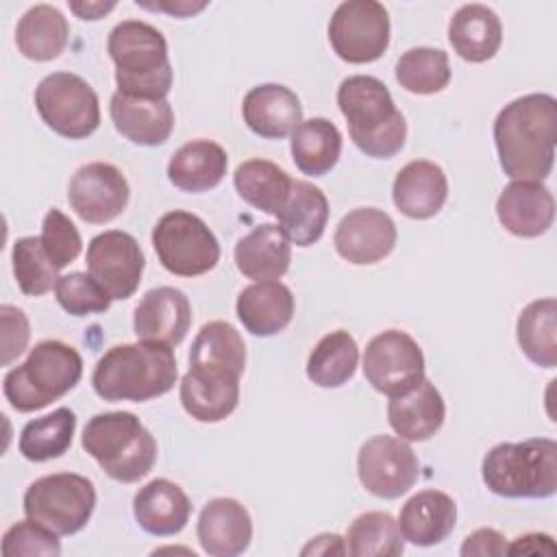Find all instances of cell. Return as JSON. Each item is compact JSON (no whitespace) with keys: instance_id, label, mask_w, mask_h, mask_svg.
Instances as JSON below:
<instances>
[{"instance_id":"obj_13","label":"cell","mask_w":557,"mask_h":557,"mask_svg":"<svg viewBox=\"0 0 557 557\" xmlns=\"http://www.w3.org/2000/svg\"><path fill=\"white\" fill-rule=\"evenodd\" d=\"M357 474L370 494L379 498H398L416 485L420 463L405 440L374 435L359 448Z\"/></svg>"},{"instance_id":"obj_23","label":"cell","mask_w":557,"mask_h":557,"mask_svg":"<svg viewBox=\"0 0 557 557\" xmlns=\"http://www.w3.org/2000/svg\"><path fill=\"white\" fill-rule=\"evenodd\" d=\"M246 126L263 139H283L302 122V107L298 96L276 83L252 87L242 102Z\"/></svg>"},{"instance_id":"obj_41","label":"cell","mask_w":557,"mask_h":557,"mask_svg":"<svg viewBox=\"0 0 557 557\" xmlns=\"http://www.w3.org/2000/svg\"><path fill=\"white\" fill-rule=\"evenodd\" d=\"M11 261L15 281L26 296H44L59 281L57 265L48 259L39 237H20L13 244Z\"/></svg>"},{"instance_id":"obj_14","label":"cell","mask_w":557,"mask_h":557,"mask_svg":"<svg viewBox=\"0 0 557 557\" xmlns=\"http://www.w3.org/2000/svg\"><path fill=\"white\" fill-rule=\"evenodd\" d=\"M87 270L111 300L131 298L144 274V252L124 231H104L87 246Z\"/></svg>"},{"instance_id":"obj_39","label":"cell","mask_w":557,"mask_h":557,"mask_svg":"<svg viewBox=\"0 0 557 557\" xmlns=\"http://www.w3.org/2000/svg\"><path fill=\"white\" fill-rule=\"evenodd\" d=\"M346 553L352 557H396L405 550L398 522L387 511H366L346 533Z\"/></svg>"},{"instance_id":"obj_43","label":"cell","mask_w":557,"mask_h":557,"mask_svg":"<svg viewBox=\"0 0 557 557\" xmlns=\"http://www.w3.org/2000/svg\"><path fill=\"white\" fill-rule=\"evenodd\" d=\"M4 557H59L61 544L57 533L41 527L35 520H22L13 524L2 537Z\"/></svg>"},{"instance_id":"obj_40","label":"cell","mask_w":557,"mask_h":557,"mask_svg":"<svg viewBox=\"0 0 557 557\" xmlns=\"http://www.w3.org/2000/svg\"><path fill=\"white\" fill-rule=\"evenodd\" d=\"M396 81L411 94H437L450 83L448 54L440 48H411L396 63Z\"/></svg>"},{"instance_id":"obj_24","label":"cell","mask_w":557,"mask_h":557,"mask_svg":"<svg viewBox=\"0 0 557 557\" xmlns=\"http://www.w3.org/2000/svg\"><path fill=\"white\" fill-rule=\"evenodd\" d=\"M448 196L444 170L426 159L409 161L394 178L392 200L411 220H426L440 213Z\"/></svg>"},{"instance_id":"obj_10","label":"cell","mask_w":557,"mask_h":557,"mask_svg":"<svg viewBox=\"0 0 557 557\" xmlns=\"http://www.w3.org/2000/svg\"><path fill=\"white\" fill-rule=\"evenodd\" d=\"M152 246L161 265L176 276H198L220 261V244L194 213L170 211L152 228Z\"/></svg>"},{"instance_id":"obj_32","label":"cell","mask_w":557,"mask_h":557,"mask_svg":"<svg viewBox=\"0 0 557 557\" xmlns=\"http://www.w3.org/2000/svg\"><path fill=\"white\" fill-rule=\"evenodd\" d=\"M70 37V26L63 13L52 4L30 7L17 22L15 44L17 50L30 61L57 59Z\"/></svg>"},{"instance_id":"obj_25","label":"cell","mask_w":557,"mask_h":557,"mask_svg":"<svg viewBox=\"0 0 557 557\" xmlns=\"http://www.w3.org/2000/svg\"><path fill=\"white\" fill-rule=\"evenodd\" d=\"M235 311L248 333L270 337L292 322L294 296L281 281H257L239 292Z\"/></svg>"},{"instance_id":"obj_26","label":"cell","mask_w":557,"mask_h":557,"mask_svg":"<svg viewBox=\"0 0 557 557\" xmlns=\"http://www.w3.org/2000/svg\"><path fill=\"white\" fill-rule=\"evenodd\" d=\"M457 522L455 500L440 490H422L413 494L400 509L398 529L403 540L416 546H433L444 542Z\"/></svg>"},{"instance_id":"obj_3","label":"cell","mask_w":557,"mask_h":557,"mask_svg":"<svg viewBox=\"0 0 557 557\" xmlns=\"http://www.w3.org/2000/svg\"><path fill=\"white\" fill-rule=\"evenodd\" d=\"M337 104L355 146L372 159H389L403 150L407 122L389 89L374 76H348L337 89Z\"/></svg>"},{"instance_id":"obj_19","label":"cell","mask_w":557,"mask_h":557,"mask_svg":"<svg viewBox=\"0 0 557 557\" xmlns=\"http://www.w3.org/2000/svg\"><path fill=\"white\" fill-rule=\"evenodd\" d=\"M498 222L516 237H540L555 220V200L548 187L533 181H511L496 200Z\"/></svg>"},{"instance_id":"obj_44","label":"cell","mask_w":557,"mask_h":557,"mask_svg":"<svg viewBox=\"0 0 557 557\" xmlns=\"http://www.w3.org/2000/svg\"><path fill=\"white\" fill-rule=\"evenodd\" d=\"M39 239L48 259L57 265V270L72 263L83 248V242L74 222L59 209H50L46 213Z\"/></svg>"},{"instance_id":"obj_30","label":"cell","mask_w":557,"mask_h":557,"mask_svg":"<svg viewBox=\"0 0 557 557\" xmlns=\"http://www.w3.org/2000/svg\"><path fill=\"white\" fill-rule=\"evenodd\" d=\"M226 168L228 157L220 144L194 139L172 154L168 163V178L183 191L200 194L213 189L224 178Z\"/></svg>"},{"instance_id":"obj_2","label":"cell","mask_w":557,"mask_h":557,"mask_svg":"<svg viewBox=\"0 0 557 557\" xmlns=\"http://www.w3.org/2000/svg\"><path fill=\"white\" fill-rule=\"evenodd\" d=\"M176 374L172 346L159 342L120 344L98 359L91 385L109 403H144L168 394L176 383Z\"/></svg>"},{"instance_id":"obj_42","label":"cell","mask_w":557,"mask_h":557,"mask_svg":"<svg viewBox=\"0 0 557 557\" xmlns=\"http://www.w3.org/2000/svg\"><path fill=\"white\" fill-rule=\"evenodd\" d=\"M57 302L70 315H89L102 313L111 305V296L85 272H70L59 276L54 285Z\"/></svg>"},{"instance_id":"obj_29","label":"cell","mask_w":557,"mask_h":557,"mask_svg":"<svg viewBox=\"0 0 557 557\" xmlns=\"http://www.w3.org/2000/svg\"><path fill=\"white\" fill-rule=\"evenodd\" d=\"M448 41L463 61L483 63L492 59L503 44L500 20L485 4H463L450 17Z\"/></svg>"},{"instance_id":"obj_15","label":"cell","mask_w":557,"mask_h":557,"mask_svg":"<svg viewBox=\"0 0 557 557\" xmlns=\"http://www.w3.org/2000/svg\"><path fill=\"white\" fill-rule=\"evenodd\" d=\"M128 183L124 174L102 161L76 170L67 185V202L74 213L89 224H104L117 218L128 205Z\"/></svg>"},{"instance_id":"obj_36","label":"cell","mask_w":557,"mask_h":557,"mask_svg":"<svg viewBox=\"0 0 557 557\" xmlns=\"http://www.w3.org/2000/svg\"><path fill=\"white\" fill-rule=\"evenodd\" d=\"M189 366L226 370L242 376L246 368V346L242 335L235 326L222 320L202 324L189 350Z\"/></svg>"},{"instance_id":"obj_4","label":"cell","mask_w":557,"mask_h":557,"mask_svg":"<svg viewBox=\"0 0 557 557\" xmlns=\"http://www.w3.org/2000/svg\"><path fill=\"white\" fill-rule=\"evenodd\" d=\"M107 50L115 63L117 91L137 98H165L174 72L165 37L150 24L124 20L109 33Z\"/></svg>"},{"instance_id":"obj_20","label":"cell","mask_w":557,"mask_h":557,"mask_svg":"<svg viewBox=\"0 0 557 557\" xmlns=\"http://www.w3.org/2000/svg\"><path fill=\"white\" fill-rule=\"evenodd\" d=\"M109 113L115 131L137 146H161L174 128V111L165 98H137L115 91Z\"/></svg>"},{"instance_id":"obj_38","label":"cell","mask_w":557,"mask_h":557,"mask_svg":"<svg viewBox=\"0 0 557 557\" xmlns=\"http://www.w3.org/2000/svg\"><path fill=\"white\" fill-rule=\"evenodd\" d=\"M76 416L67 407H59L48 416L30 420L20 433V453L28 461H48L61 457L74 437Z\"/></svg>"},{"instance_id":"obj_8","label":"cell","mask_w":557,"mask_h":557,"mask_svg":"<svg viewBox=\"0 0 557 557\" xmlns=\"http://www.w3.org/2000/svg\"><path fill=\"white\" fill-rule=\"evenodd\" d=\"M96 490L87 476L57 472L33 481L24 494L26 518L57 535L78 533L91 518Z\"/></svg>"},{"instance_id":"obj_27","label":"cell","mask_w":557,"mask_h":557,"mask_svg":"<svg viewBox=\"0 0 557 557\" xmlns=\"http://www.w3.org/2000/svg\"><path fill=\"white\" fill-rule=\"evenodd\" d=\"M133 516L150 535H176L185 529L191 516V503L176 483L154 479L135 494Z\"/></svg>"},{"instance_id":"obj_28","label":"cell","mask_w":557,"mask_h":557,"mask_svg":"<svg viewBox=\"0 0 557 557\" xmlns=\"http://www.w3.org/2000/svg\"><path fill=\"white\" fill-rule=\"evenodd\" d=\"M292 242L278 224H259L235 246L237 270L252 281H274L289 270Z\"/></svg>"},{"instance_id":"obj_34","label":"cell","mask_w":557,"mask_h":557,"mask_svg":"<svg viewBox=\"0 0 557 557\" xmlns=\"http://www.w3.org/2000/svg\"><path fill=\"white\" fill-rule=\"evenodd\" d=\"M233 183L244 202L263 213L276 215L292 191L294 178L268 159H248L237 165Z\"/></svg>"},{"instance_id":"obj_49","label":"cell","mask_w":557,"mask_h":557,"mask_svg":"<svg viewBox=\"0 0 557 557\" xmlns=\"http://www.w3.org/2000/svg\"><path fill=\"white\" fill-rule=\"evenodd\" d=\"M146 7V9H157V11H168L170 15L176 17H185V15H194L198 11H202L207 7V2H157V4H146L137 0V7Z\"/></svg>"},{"instance_id":"obj_35","label":"cell","mask_w":557,"mask_h":557,"mask_svg":"<svg viewBox=\"0 0 557 557\" xmlns=\"http://www.w3.org/2000/svg\"><path fill=\"white\" fill-rule=\"evenodd\" d=\"M520 350L540 368L557 366V300L540 298L529 302L516 324Z\"/></svg>"},{"instance_id":"obj_37","label":"cell","mask_w":557,"mask_h":557,"mask_svg":"<svg viewBox=\"0 0 557 557\" xmlns=\"http://www.w3.org/2000/svg\"><path fill=\"white\" fill-rule=\"evenodd\" d=\"M359 348L348 331L326 333L307 359V376L318 387H339L357 370Z\"/></svg>"},{"instance_id":"obj_33","label":"cell","mask_w":557,"mask_h":557,"mask_svg":"<svg viewBox=\"0 0 557 557\" xmlns=\"http://www.w3.org/2000/svg\"><path fill=\"white\" fill-rule=\"evenodd\" d=\"M292 159L307 176H324L331 172L342 154V133L326 117H311L300 122L289 139Z\"/></svg>"},{"instance_id":"obj_48","label":"cell","mask_w":557,"mask_h":557,"mask_svg":"<svg viewBox=\"0 0 557 557\" xmlns=\"http://www.w3.org/2000/svg\"><path fill=\"white\" fill-rule=\"evenodd\" d=\"M300 553L302 555H346V542L335 533H322L313 537Z\"/></svg>"},{"instance_id":"obj_18","label":"cell","mask_w":557,"mask_h":557,"mask_svg":"<svg viewBox=\"0 0 557 557\" xmlns=\"http://www.w3.org/2000/svg\"><path fill=\"white\" fill-rule=\"evenodd\" d=\"M181 403L198 422H220L239 403V374L189 366L181 381Z\"/></svg>"},{"instance_id":"obj_7","label":"cell","mask_w":557,"mask_h":557,"mask_svg":"<svg viewBox=\"0 0 557 557\" xmlns=\"http://www.w3.org/2000/svg\"><path fill=\"white\" fill-rule=\"evenodd\" d=\"M83 448L98 461L107 476L120 483L144 479L157 461L152 433L131 411L94 416L83 429Z\"/></svg>"},{"instance_id":"obj_16","label":"cell","mask_w":557,"mask_h":557,"mask_svg":"<svg viewBox=\"0 0 557 557\" xmlns=\"http://www.w3.org/2000/svg\"><path fill=\"white\" fill-rule=\"evenodd\" d=\"M394 220L374 207H361L342 218L333 244L342 259L352 265H372L385 259L396 246Z\"/></svg>"},{"instance_id":"obj_46","label":"cell","mask_w":557,"mask_h":557,"mask_svg":"<svg viewBox=\"0 0 557 557\" xmlns=\"http://www.w3.org/2000/svg\"><path fill=\"white\" fill-rule=\"evenodd\" d=\"M459 553L463 557H498L507 553V542L496 529H476L463 540Z\"/></svg>"},{"instance_id":"obj_22","label":"cell","mask_w":557,"mask_h":557,"mask_svg":"<svg viewBox=\"0 0 557 557\" xmlns=\"http://www.w3.org/2000/svg\"><path fill=\"white\" fill-rule=\"evenodd\" d=\"M196 533L207 555L235 557L252 540V520L235 498H213L202 507Z\"/></svg>"},{"instance_id":"obj_9","label":"cell","mask_w":557,"mask_h":557,"mask_svg":"<svg viewBox=\"0 0 557 557\" xmlns=\"http://www.w3.org/2000/svg\"><path fill=\"white\" fill-rule=\"evenodd\" d=\"M35 107L48 128L65 139H85L100 124L98 96L72 72H52L35 89Z\"/></svg>"},{"instance_id":"obj_12","label":"cell","mask_w":557,"mask_h":557,"mask_svg":"<svg viewBox=\"0 0 557 557\" xmlns=\"http://www.w3.org/2000/svg\"><path fill=\"white\" fill-rule=\"evenodd\" d=\"M363 376L376 392L398 396L424 379L422 348L405 331H383L366 346Z\"/></svg>"},{"instance_id":"obj_45","label":"cell","mask_w":557,"mask_h":557,"mask_svg":"<svg viewBox=\"0 0 557 557\" xmlns=\"http://www.w3.org/2000/svg\"><path fill=\"white\" fill-rule=\"evenodd\" d=\"M0 320H2V366H9L15 357L24 352L30 339V326L24 311L13 305L0 307Z\"/></svg>"},{"instance_id":"obj_21","label":"cell","mask_w":557,"mask_h":557,"mask_svg":"<svg viewBox=\"0 0 557 557\" xmlns=\"http://www.w3.org/2000/svg\"><path fill=\"white\" fill-rule=\"evenodd\" d=\"M444 416V398L426 376L407 392L392 396L387 403L389 426L407 442H424L433 437L442 429Z\"/></svg>"},{"instance_id":"obj_11","label":"cell","mask_w":557,"mask_h":557,"mask_svg":"<svg viewBox=\"0 0 557 557\" xmlns=\"http://www.w3.org/2000/svg\"><path fill=\"white\" fill-rule=\"evenodd\" d=\"M329 41L346 63H372L389 46V15L376 0L342 2L329 22Z\"/></svg>"},{"instance_id":"obj_47","label":"cell","mask_w":557,"mask_h":557,"mask_svg":"<svg viewBox=\"0 0 557 557\" xmlns=\"http://www.w3.org/2000/svg\"><path fill=\"white\" fill-rule=\"evenodd\" d=\"M507 553L516 555V553H522V555H555L557 548H555V542L550 535L546 533H529V535H522L518 540H513L511 546H507Z\"/></svg>"},{"instance_id":"obj_5","label":"cell","mask_w":557,"mask_h":557,"mask_svg":"<svg viewBox=\"0 0 557 557\" xmlns=\"http://www.w3.org/2000/svg\"><path fill=\"white\" fill-rule=\"evenodd\" d=\"M83 376L78 350L59 339L39 342L24 363L4 374L2 392L9 405L22 413L39 411L63 398Z\"/></svg>"},{"instance_id":"obj_31","label":"cell","mask_w":557,"mask_h":557,"mask_svg":"<svg viewBox=\"0 0 557 557\" xmlns=\"http://www.w3.org/2000/svg\"><path fill=\"white\" fill-rule=\"evenodd\" d=\"M276 220L292 244L307 248L315 244L326 228L329 200L313 183L294 181L283 209L276 213Z\"/></svg>"},{"instance_id":"obj_1","label":"cell","mask_w":557,"mask_h":557,"mask_svg":"<svg viewBox=\"0 0 557 557\" xmlns=\"http://www.w3.org/2000/svg\"><path fill=\"white\" fill-rule=\"evenodd\" d=\"M494 141L509 178L542 183L555 161L557 100L550 94L511 100L494 120Z\"/></svg>"},{"instance_id":"obj_50","label":"cell","mask_w":557,"mask_h":557,"mask_svg":"<svg viewBox=\"0 0 557 557\" xmlns=\"http://www.w3.org/2000/svg\"><path fill=\"white\" fill-rule=\"evenodd\" d=\"M70 9L81 20H100L115 9V2H70Z\"/></svg>"},{"instance_id":"obj_17","label":"cell","mask_w":557,"mask_h":557,"mask_svg":"<svg viewBox=\"0 0 557 557\" xmlns=\"http://www.w3.org/2000/svg\"><path fill=\"white\" fill-rule=\"evenodd\" d=\"M191 324V305L176 287H157L144 294L133 313V331L141 342L176 346Z\"/></svg>"},{"instance_id":"obj_6","label":"cell","mask_w":557,"mask_h":557,"mask_svg":"<svg viewBox=\"0 0 557 557\" xmlns=\"http://www.w3.org/2000/svg\"><path fill=\"white\" fill-rule=\"evenodd\" d=\"M483 483L505 498H548L557 492V444L548 437L503 442L481 466Z\"/></svg>"}]
</instances>
